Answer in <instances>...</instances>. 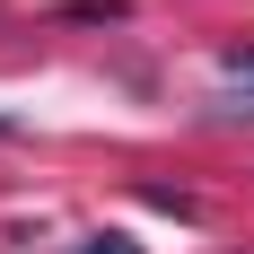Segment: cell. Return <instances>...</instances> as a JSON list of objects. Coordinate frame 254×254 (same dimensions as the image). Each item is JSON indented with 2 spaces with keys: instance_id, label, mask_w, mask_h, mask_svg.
Instances as JSON below:
<instances>
[{
  "instance_id": "cell-1",
  "label": "cell",
  "mask_w": 254,
  "mask_h": 254,
  "mask_svg": "<svg viewBox=\"0 0 254 254\" xmlns=\"http://www.w3.org/2000/svg\"><path fill=\"white\" fill-rule=\"evenodd\" d=\"M219 79H237V88H246V105H237V114L254 123V44H228V53H219Z\"/></svg>"
},
{
  "instance_id": "cell-2",
  "label": "cell",
  "mask_w": 254,
  "mask_h": 254,
  "mask_svg": "<svg viewBox=\"0 0 254 254\" xmlns=\"http://www.w3.org/2000/svg\"><path fill=\"white\" fill-rule=\"evenodd\" d=\"M62 18H70V26H97V18H131V0H70Z\"/></svg>"
},
{
  "instance_id": "cell-3",
  "label": "cell",
  "mask_w": 254,
  "mask_h": 254,
  "mask_svg": "<svg viewBox=\"0 0 254 254\" xmlns=\"http://www.w3.org/2000/svg\"><path fill=\"white\" fill-rule=\"evenodd\" d=\"M140 202H149V210H176V219H193V193H176V184H140Z\"/></svg>"
},
{
  "instance_id": "cell-4",
  "label": "cell",
  "mask_w": 254,
  "mask_h": 254,
  "mask_svg": "<svg viewBox=\"0 0 254 254\" xmlns=\"http://www.w3.org/2000/svg\"><path fill=\"white\" fill-rule=\"evenodd\" d=\"M70 254H140V246H131V237H123V228H97V237H79V246H70Z\"/></svg>"
},
{
  "instance_id": "cell-5",
  "label": "cell",
  "mask_w": 254,
  "mask_h": 254,
  "mask_svg": "<svg viewBox=\"0 0 254 254\" xmlns=\"http://www.w3.org/2000/svg\"><path fill=\"white\" fill-rule=\"evenodd\" d=\"M0 140H9V114H0Z\"/></svg>"
}]
</instances>
